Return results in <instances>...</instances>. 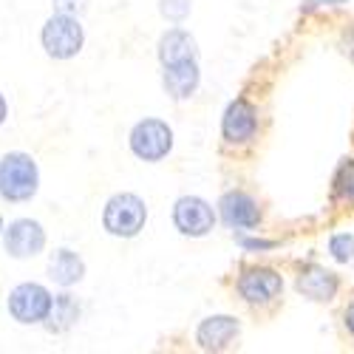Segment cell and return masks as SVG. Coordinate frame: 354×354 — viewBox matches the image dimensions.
Here are the masks:
<instances>
[{"mask_svg": "<svg viewBox=\"0 0 354 354\" xmlns=\"http://www.w3.org/2000/svg\"><path fill=\"white\" fill-rule=\"evenodd\" d=\"M37 187H40V170L28 153L12 151L0 159V198L28 201L37 196Z\"/></svg>", "mask_w": 354, "mask_h": 354, "instance_id": "6da1fadb", "label": "cell"}, {"mask_svg": "<svg viewBox=\"0 0 354 354\" xmlns=\"http://www.w3.org/2000/svg\"><path fill=\"white\" fill-rule=\"evenodd\" d=\"M40 40H43V48L48 57H54V60H71V57H77L82 51L85 28H82L80 17L57 12L43 23Z\"/></svg>", "mask_w": 354, "mask_h": 354, "instance_id": "7a4b0ae2", "label": "cell"}, {"mask_svg": "<svg viewBox=\"0 0 354 354\" xmlns=\"http://www.w3.org/2000/svg\"><path fill=\"white\" fill-rule=\"evenodd\" d=\"M147 221V204L136 193H116L108 198L105 213H102V227L116 235V239H133Z\"/></svg>", "mask_w": 354, "mask_h": 354, "instance_id": "3957f363", "label": "cell"}, {"mask_svg": "<svg viewBox=\"0 0 354 354\" xmlns=\"http://www.w3.org/2000/svg\"><path fill=\"white\" fill-rule=\"evenodd\" d=\"M131 151L142 162H162L173 151V131L162 120H142L131 131Z\"/></svg>", "mask_w": 354, "mask_h": 354, "instance_id": "277c9868", "label": "cell"}, {"mask_svg": "<svg viewBox=\"0 0 354 354\" xmlns=\"http://www.w3.org/2000/svg\"><path fill=\"white\" fill-rule=\"evenodd\" d=\"M6 306L17 323H43L51 309V292L43 283H20L9 292Z\"/></svg>", "mask_w": 354, "mask_h": 354, "instance_id": "5b68a950", "label": "cell"}, {"mask_svg": "<svg viewBox=\"0 0 354 354\" xmlns=\"http://www.w3.org/2000/svg\"><path fill=\"white\" fill-rule=\"evenodd\" d=\"M173 224L182 235L190 239H201L216 227V213L204 198L198 196H182L173 207Z\"/></svg>", "mask_w": 354, "mask_h": 354, "instance_id": "8992f818", "label": "cell"}, {"mask_svg": "<svg viewBox=\"0 0 354 354\" xmlns=\"http://www.w3.org/2000/svg\"><path fill=\"white\" fill-rule=\"evenodd\" d=\"M3 247L12 258H35L43 252L46 247V230L40 227V221L32 218H17L9 227H3Z\"/></svg>", "mask_w": 354, "mask_h": 354, "instance_id": "52a82bcc", "label": "cell"}, {"mask_svg": "<svg viewBox=\"0 0 354 354\" xmlns=\"http://www.w3.org/2000/svg\"><path fill=\"white\" fill-rule=\"evenodd\" d=\"M283 292V278L275 272V270H267V267H255V270H247L241 278H239V295L247 301V304H272L281 298Z\"/></svg>", "mask_w": 354, "mask_h": 354, "instance_id": "ba28073f", "label": "cell"}, {"mask_svg": "<svg viewBox=\"0 0 354 354\" xmlns=\"http://www.w3.org/2000/svg\"><path fill=\"white\" fill-rule=\"evenodd\" d=\"M241 335V323L230 315H213L196 329V343L204 351H227Z\"/></svg>", "mask_w": 354, "mask_h": 354, "instance_id": "9c48e42d", "label": "cell"}, {"mask_svg": "<svg viewBox=\"0 0 354 354\" xmlns=\"http://www.w3.org/2000/svg\"><path fill=\"white\" fill-rule=\"evenodd\" d=\"M258 131V113L247 100H235L227 105L224 120H221V133L227 142L232 145H244L250 139H255Z\"/></svg>", "mask_w": 354, "mask_h": 354, "instance_id": "30bf717a", "label": "cell"}, {"mask_svg": "<svg viewBox=\"0 0 354 354\" xmlns=\"http://www.w3.org/2000/svg\"><path fill=\"white\" fill-rule=\"evenodd\" d=\"M221 221L230 230H255L261 224V207L258 201L241 190H232L221 198Z\"/></svg>", "mask_w": 354, "mask_h": 354, "instance_id": "8fae6325", "label": "cell"}, {"mask_svg": "<svg viewBox=\"0 0 354 354\" xmlns=\"http://www.w3.org/2000/svg\"><path fill=\"white\" fill-rule=\"evenodd\" d=\"M337 275L329 272V270H323L317 267V263H309V267L301 270V275L295 278V289H298L304 298L315 301V304H329L335 301V295H337Z\"/></svg>", "mask_w": 354, "mask_h": 354, "instance_id": "7c38bea8", "label": "cell"}, {"mask_svg": "<svg viewBox=\"0 0 354 354\" xmlns=\"http://www.w3.org/2000/svg\"><path fill=\"white\" fill-rule=\"evenodd\" d=\"M162 82H165V91L173 97V100H190L196 94V88L201 82V71H198V60H179V63H170L165 66V74H162Z\"/></svg>", "mask_w": 354, "mask_h": 354, "instance_id": "4fadbf2b", "label": "cell"}, {"mask_svg": "<svg viewBox=\"0 0 354 354\" xmlns=\"http://www.w3.org/2000/svg\"><path fill=\"white\" fill-rule=\"evenodd\" d=\"M82 275H85V261L74 250L60 247L57 252H51V258H48V278L57 286H66L68 289V286L80 283Z\"/></svg>", "mask_w": 354, "mask_h": 354, "instance_id": "5bb4252c", "label": "cell"}, {"mask_svg": "<svg viewBox=\"0 0 354 354\" xmlns=\"http://www.w3.org/2000/svg\"><path fill=\"white\" fill-rule=\"evenodd\" d=\"M159 60L162 66L179 63V60H198V48L190 32L185 28H170V32L162 35L159 40Z\"/></svg>", "mask_w": 354, "mask_h": 354, "instance_id": "9a60e30c", "label": "cell"}, {"mask_svg": "<svg viewBox=\"0 0 354 354\" xmlns=\"http://www.w3.org/2000/svg\"><path fill=\"white\" fill-rule=\"evenodd\" d=\"M77 320H80V304H77L74 295L60 292L57 298H51V309H48V317H46V329L48 332L63 335V332H68L74 326Z\"/></svg>", "mask_w": 354, "mask_h": 354, "instance_id": "2e32d148", "label": "cell"}, {"mask_svg": "<svg viewBox=\"0 0 354 354\" xmlns=\"http://www.w3.org/2000/svg\"><path fill=\"white\" fill-rule=\"evenodd\" d=\"M332 196L340 204H354V159H343L340 162V167L335 173Z\"/></svg>", "mask_w": 354, "mask_h": 354, "instance_id": "e0dca14e", "label": "cell"}, {"mask_svg": "<svg viewBox=\"0 0 354 354\" xmlns=\"http://www.w3.org/2000/svg\"><path fill=\"white\" fill-rule=\"evenodd\" d=\"M190 9H193V0H159V15L173 26L185 23L190 17Z\"/></svg>", "mask_w": 354, "mask_h": 354, "instance_id": "ac0fdd59", "label": "cell"}, {"mask_svg": "<svg viewBox=\"0 0 354 354\" xmlns=\"http://www.w3.org/2000/svg\"><path fill=\"white\" fill-rule=\"evenodd\" d=\"M329 252H332L335 261L348 263L354 258V235H348V232L332 235V239H329Z\"/></svg>", "mask_w": 354, "mask_h": 354, "instance_id": "d6986e66", "label": "cell"}, {"mask_svg": "<svg viewBox=\"0 0 354 354\" xmlns=\"http://www.w3.org/2000/svg\"><path fill=\"white\" fill-rule=\"evenodd\" d=\"M51 3H54V12L71 15V17H80L88 9V0H51Z\"/></svg>", "mask_w": 354, "mask_h": 354, "instance_id": "ffe728a7", "label": "cell"}, {"mask_svg": "<svg viewBox=\"0 0 354 354\" xmlns=\"http://www.w3.org/2000/svg\"><path fill=\"white\" fill-rule=\"evenodd\" d=\"M241 244L247 250H272L275 247V241H247V239H241Z\"/></svg>", "mask_w": 354, "mask_h": 354, "instance_id": "44dd1931", "label": "cell"}, {"mask_svg": "<svg viewBox=\"0 0 354 354\" xmlns=\"http://www.w3.org/2000/svg\"><path fill=\"white\" fill-rule=\"evenodd\" d=\"M343 323H346V329L354 335V304L346 306V312H343Z\"/></svg>", "mask_w": 354, "mask_h": 354, "instance_id": "7402d4cb", "label": "cell"}, {"mask_svg": "<svg viewBox=\"0 0 354 354\" xmlns=\"http://www.w3.org/2000/svg\"><path fill=\"white\" fill-rule=\"evenodd\" d=\"M6 113H9V105H6V97L0 94V125L6 122Z\"/></svg>", "mask_w": 354, "mask_h": 354, "instance_id": "603a6c76", "label": "cell"}, {"mask_svg": "<svg viewBox=\"0 0 354 354\" xmlns=\"http://www.w3.org/2000/svg\"><path fill=\"white\" fill-rule=\"evenodd\" d=\"M0 235H3V218H0Z\"/></svg>", "mask_w": 354, "mask_h": 354, "instance_id": "cb8c5ba5", "label": "cell"}]
</instances>
